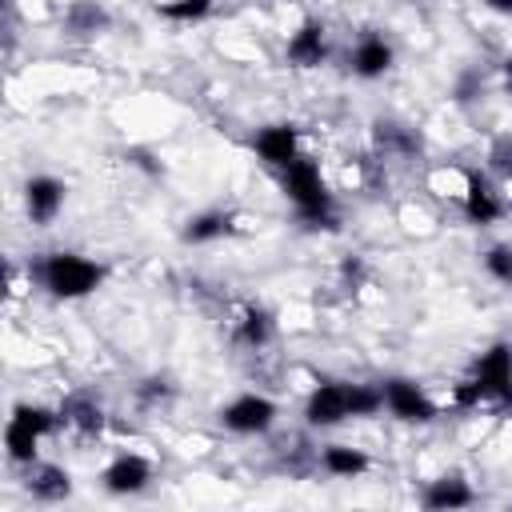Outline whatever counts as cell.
Wrapping results in <instances>:
<instances>
[{
  "label": "cell",
  "instance_id": "1",
  "mask_svg": "<svg viewBox=\"0 0 512 512\" xmlns=\"http://www.w3.org/2000/svg\"><path fill=\"white\" fill-rule=\"evenodd\" d=\"M452 400L460 408H472L480 400H496V404H512V344H492L476 368L468 372V380L456 384Z\"/></svg>",
  "mask_w": 512,
  "mask_h": 512
},
{
  "label": "cell",
  "instance_id": "2",
  "mask_svg": "<svg viewBox=\"0 0 512 512\" xmlns=\"http://www.w3.org/2000/svg\"><path fill=\"white\" fill-rule=\"evenodd\" d=\"M380 404H384V392H376L368 384H320L308 396L304 416H308V424L328 428L348 416H372V412H380Z\"/></svg>",
  "mask_w": 512,
  "mask_h": 512
},
{
  "label": "cell",
  "instance_id": "3",
  "mask_svg": "<svg viewBox=\"0 0 512 512\" xmlns=\"http://www.w3.org/2000/svg\"><path fill=\"white\" fill-rule=\"evenodd\" d=\"M284 192L292 196L296 212L308 224H332V196L320 180V164L312 156H296L292 164H284Z\"/></svg>",
  "mask_w": 512,
  "mask_h": 512
},
{
  "label": "cell",
  "instance_id": "4",
  "mask_svg": "<svg viewBox=\"0 0 512 512\" xmlns=\"http://www.w3.org/2000/svg\"><path fill=\"white\" fill-rule=\"evenodd\" d=\"M40 276H44V288H48L52 296H60V300H80V296H88V292L100 288L104 268H100L96 260L76 256V252H52V256L44 260Z\"/></svg>",
  "mask_w": 512,
  "mask_h": 512
},
{
  "label": "cell",
  "instance_id": "5",
  "mask_svg": "<svg viewBox=\"0 0 512 512\" xmlns=\"http://www.w3.org/2000/svg\"><path fill=\"white\" fill-rule=\"evenodd\" d=\"M52 428H56V416H52L48 408L20 404V408L12 412V420H8V432H4V440H8V456L20 460V464H32L40 436L52 432Z\"/></svg>",
  "mask_w": 512,
  "mask_h": 512
},
{
  "label": "cell",
  "instance_id": "6",
  "mask_svg": "<svg viewBox=\"0 0 512 512\" xmlns=\"http://www.w3.org/2000/svg\"><path fill=\"white\" fill-rule=\"evenodd\" d=\"M384 404L392 408V416H400V420H408V424H428L432 416H436V404L424 396V388L420 384H412V380H388L384 388Z\"/></svg>",
  "mask_w": 512,
  "mask_h": 512
},
{
  "label": "cell",
  "instance_id": "7",
  "mask_svg": "<svg viewBox=\"0 0 512 512\" xmlns=\"http://www.w3.org/2000/svg\"><path fill=\"white\" fill-rule=\"evenodd\" d=\"M220 420H224V428L252 436V432H264V428L276 420V404L264 400V396H256V392H248V396H236V400L220 412Z\"/></svg>",
  "mask_w": 512,
  "mask_h": 512
},
{
  "label": "cell",
  "instance_id": "8",
  "mask_svg": "<svg viewBox=\"0 0 512 512\" xmlns=\"http://www.w3.org/2000/svg\"><path fill=\"white\" fill-rule=\"evenodd\" d=\"M148 480H152V464H148L144 456H136V452H124V456H116V460L104 468V484H108V492H116V496L140 492Z\"/></svg>",
  "mask_w": 512,
  "mask_h": 512
},
{
  "label": "cell",
  "instance_id": "9",
  "mask_svg": "<svg viewBox=\"0 0 512 512\" xmlns=\"http://www.w3.org/2000/svg\"><path fill=\"white\" fill-rule=\"evenodd\" d=\"M296 128L292 124H268V128H260L256 132V152H260V160L264 164H276V168H284V164H292L300 152H296Z\"/></svg>",
  "mask_w": 512,
  "mask_h": 512
},
{
  "label": "cell",
  "instance_id": "10",
  "mask_svg": "<svg viewBox=\"0 0 512 512\" xmlns=\"http://www.w3.org/2000/svg\"><path fill=\"white\" fill-rule=\"evenodd\" d=\"M324 56H328L324 24H320V20H304V24L292 32V40H288V60H292L296 68H316V64H324Z\"/></svg>",
  "mask_w": 512,
  "mask_h": 512
},
{
  "label": "cell",
  "instance_id": "11",
  "mask_svg": "<svg viewBox=\"0 0 512 512\" xmlns=\"http://www.w3.org/2000/svg\"><path fill=\"white\" fill-rule=\"evenodd\" d=\"M24 204H28V216L36 224H48L64 204V184L52 180V176H32L28 188H24Z\"/></svg>",
  "mask_w": 512,
  "mask_h": 512
},
{
  "label": "cell",
  "instance_id": "12",
  "mask_svg": "<svg viewBox=\"0 0 512 512\" xmlns=\"http://www.w3.org/2000/svg\"><path fill=\"white\" fill-rule=\"evenodd\" d=\"M464 216L472 224H492L504 216V200L500 192L484 180V176H468V192H464Z\"/></svg>",
  "mask_w": 512,
  "mask_h": 512
},
{
  "label": "cell",
  "instance_id": "13",
  "mask_svg": "<svg viewBox=\"0 0 512 512\" xmlns=\"http://www.w3.org/2000/svg\"><path fill=\"white\" fill-rule=\"evenodd\" d=\"M392 68V44L384 36H364L352 52V72L372 80V76H384Z\"/></svg>",
  "mask_w": 512,
  "mask_h": 512
},
{
  "label": "cell",
  "instance_id": "14",
  "mask_svg": "<svg viewBox=\"0 0 512 512\" xmlns=\"http://www.w3.org/2000/svg\"><path fill=\"white\" fill-rule=\"evenodd\" d=\"M28 492L40 496V500H64V496L72 492V484H68V472H64V468L40 464V468L28 472Z\"/></svg>",
  "mask_w": 512,
  "mask_h": 512
},
{
  "label": "cell",
  "instance_id": "15",
  "mask_svg": "<svg viewBox=\"0 0 512 512\" xmlns=\"http://www.w3.org/2000/svg\"><path fill=\"white\" fill-rule=\"evenodd\" d=\"M424 504L444 512V508H464L472 504V488L460 480V476H444V480H432V488L424 492Z\"/></svg>",
  "mask_w": 512,
  "mask_h": 512
},
{
  "label": "cell",
  "instance_id": "16",
  "mask_svg": "<svg viewBox=\"0 0 512 512\" xmlns=\"http://www.w3.org/2000/svg\"><path fill=\"white\" fill-rule=\"evenodd\" d=\"M60 420H64V424H72V428H80V432H88V436L104 428V412H100V404H92V400H84V396L64 400Z\"/></svg>",
  "mask_w": 512,
  "mask_h": 512
},
{
  "label": "cell",
  "instance_id": "17",
  "mask_svg": "<svg viewBox=\"0 0 512 512\" xmlns=\"http://www.w3.org/2000/svg\"><path fill=\"white\" fill-rule=\"evenodd\" d=\"M232 228V216L228 212H200V216H192L188 220V228H184V240H192V244H204V240H216V236H224Z\"/></svg>",
  "mask_w": 512,
  "mask_h": 512
},
{
  "label": "cell",
  "instance_id": "18",
  "mask_svg": "<svg viewBox=\"0 0 512 512\" xmlns=\"http://www.w3.org/2000/svg\"><path fill=\"white\" fill-rule=\"evenodd\" d=\"M324 468H328L332 476H360V472L368 468V456L356 452V448L332 444V448H324Z\"/></svg>",
  "mask_w": 512,
  "mask_h": 512
},
{
  "label": "cell",
  "instance_id": "19",
  "mask_svg": "<svg viewBox=\"0 0 512 512\" xmlns=\"http://www.w3.org/2000/svg\"><path fill=\"white\" fill-rule=\"evenodd\" d=\"M68 28L72 32H80V36H88V32H100L104 24H108V12L100 8V4H92V0H76L72 8H68Z\"/></svg>",
  "mask_w": 512,
  "mask_h": 512
},
{
  "label": "cell",
  "instance_id": "20",
  "mask_svg": "<svg viewBox=\"0 0 512 512\" xmlns=\"http://www.w3.org/2000/svg\"><path fill=\"white\" fill-rule=\"evenodd\" d=\"M268 336H272V316L264 308H248L240 328H236V340L248 348H260V344H268Z\"/></svg>",
  "mask_w": 512,
  "mask_h": 512
},
{
  "label": "cell",
  "instance_id": "21",
  "mask_svg": "<svg viewBox=\"0 0 512 512\" xmlns=\"http://www.w3.org/2000/svg\"><path fill=\"white\" fill-rule=\"evenodd\" d=\"M208 8H212V0H164V4H156V12L164 20H176V24L200 20V16H208Z\"/></svg>",
  "mask_w": 512,
  "mask_h": 512
},
{
  "label": "cell",
  "instance_id": "22",
  "mask_svg": "<svg viewBox=\"0 0 512 512\" xmlns=\"http://www.w3.org/2000/svg\"><path fill=\"white\" fill-rule=\"evenodd\" d=\"M484 268H488L496 280L512 284V248H508V244H496V248H488V252H484Z\"/></svg>",
  "mask_w": 512,
  "mask_h": 512
},
{
  "label": "cell",
  "instance_id": "23",
  "mask_svg": "<svg viewBox=\"0 0 512 512\" xmlns=\"http://www.w3.org/2000/svg\"><path fill=\"white\" fill-rule=\"evenodd\" d=\"M488 160H492V168H496L500 176H512V136H500V140L492 144Z\"/></svg>",
  "mask_w": 512,
  "mask_h": 512
},
{
  "label": "cell",
  "instance_id": "24",
  "mask_svg": "<svg viewBox=\"0 0 512 512\" xmlns=\"http://www.w3.org/2000/svg\"><path fill=\"white\" fill-rule=\"evenodd\" d=\"M492 12H504V16H512V0H484Z\"/></svg>",
  "mask_w": 512,
  "mask_h": 512
},
{
  "label": "cell",
  "instance_id": "25",
  "mask_svg": "<svg viewBox=\"0 0 512 512\" xmlns=\"http://www.w3.org/2000/svg\"><path fill=\"white\" fill-rule=\"evenodd\" d=\"M508 72H512V68H508Z\"/></svg>",
  "mask_w": 512,
  "mask_h": 512
}]
</instances>
